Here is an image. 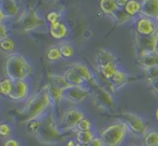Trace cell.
Returning a JSON list of instances; mask_svg holds the SVG:
<instances>
[{
  "label": "cell",
  "mask_w": 158,
  "mask_h": 146,
  "mask_svg": "<svg viewBox=\"0 0 158 146\" xmlns=\"http://www.w3.org/2000/svg\"><path fill=\"white\" fill-rule=\"evenodd\" d=\"M88 146H105V144H104L103 140L98 135V136L96 135Z\"/></svg>",
  "instance_id": "cell-38"
},
{
  "label": "cell",
  "mask_w": 158,
  "mask_h": 146,
  "mask_svg": "<svg viewBox=\"0 0 158 146\" xmlns=\"http://www.w3.org/2000/svg\"><path fill=\"white\" fill-rule=\"evenodd\" d=\"M76 146H88V145H84V144H77Z\"/></svg>",
  "instance_id": "cell-45"
},
{
  "label": "cell",
  "mask_w": 158,
  "mask_h": 146,
  "mask_svg": "<svg viewBox=\"0 0 158 146\" xmlns=\"http://www.w3.org/2000/svg\"><path fill=\"white\" fill-rule=\"evenodd\" d=\"M99 4H100L99 6H100L101 11L104 14H108V15L112 16L119 9L117 2L114 1V0H101Z\"/></svg>",
  "instance_id": "cell-22"
},
{
  "label": "cell",
  "mask_w": 158,
  "mask_h": 146,
  "mask_svg": "<svg viewBox=\"0 0 158 146\" xmlns=\"http://www.w3.org/2000/svg\"><path fill=\"white\" fill-rule=\"evenodd\" d=\"M51 104V98L49 97L46 87H44L27 100L24 110L26 120L31 121L41 117Z\"/></svg>",
  "instance_id": "cell-2"
},
{
  "label": "cell",
  "mask_w": 158,
  "mask_h": 146,
  "mask_svg": "<svg viewBox=\"0 0 158 146\" xmlns=\"http://www.w3.org/2000/svg\"><path fill=\"white\" fill-rule=\"evenodd\" d=\"M158 41V32L152 35H141L135 34V43L138 49V53L143 51H156Z\"/></svg>",
  "instance_id": "cell-7"
},
{
  "label": "cell",
  "mask_w": 158,
  "mask_h": 146,
  "mask_svg": "<svg viewBox=\"0 0 158 146\" xmlns=\"http://www.w3.org/2000/svg\"><path fill=\"white\" fill-rule=\"evenodd\" d=\"M127 78H128V77H127V75L126 73L124 72V71H119V70H118L111 80L113 81L114 86L120 87V86H123L125 83L127 82Z\"/></svg>",
  "instance_id": "cell-30"
},
{
  "label": "cell",
  "mask_w": 158,
  "mask_h": 146,
  "mask_svg": "<svg viewBox=\"0 0 158 146\" xmlns=\"http://www.w3.org/2000/svg\"><path fill=\"white\" fill-rule=\"evenodd\" d=\"M11 134V128L7 124H0V136L8 137Z\"/></svg>",
  "instance_id": "cell-37"
},
{
  "label": "cell",
  "mask_w": 158,
  "mask_h": 146,
  "mask_svg": "<svg viewBox=\"0 0 158 146\" xmlns=\"http://www.w3.org/2000/svg\"><path fill=\"white\" fill-rule=\"evenodd\" d=\"M72 69H73L76 72L78 73V75L85 81L89 83L90 85L98 87L97 80L93 75V73L91 72V71L83 63H75L72 66Z\"/></svg>",
  "instance_id": "cell-14"
},
{
  "label": "cell",
  "mask_w": 158,
  "mask_h": 146,
  "mask_svg": "<svg viewBox=\"0 0 158 146\" xmlns=\"http://www.w3.org/2000/svg\"><path fill=\"white\" fill-rule=\"evenodd\" d=\"M149 83V85L151 87V88L153 89V91L158 95V79H155V80H153V81H150V82H148Z\"/></svg>",
  "instance_id": "cell-41"
},
{
  "label": "cell",
  "mask_w": 158,
  "mask_h": 146,
  "mask_svg": "<svg viewBox=\"0 0 158 146\" xmlns=\"http://www.w3.org/2000/svg\"><path fill=\"white\" fill-rule=\"evenodd\" d=\"M132 146H139V145H132Z\"/></svg>",
  "instance_id": "cell-48"
},
{
  "label": "cell",
  "mask_w": 158,
  "mask_h": 146,
  "mask_svg": "<svg viewBox=\"0 0 158 146\" xmlns=\"http://www.w3.org/2000/svg\"><path fill=\"white\" fill-rule=\"evenodd\" d=\"M29 86L25 80L13 81L12 90L8 97L14 101H21L28 96Z\"/></svg>",
  "instance_id": "cell-12"
},
{
  "label": "cell",
  "mask_w": 158,
  "mask_h": 146,
  "mask_svg": "<svg viewBox=\"0 0 158 146\" xmlns=\"http://www.w3.org/2000/svg\"><path fill=\"white\" fill-rule=\"evenodd\" d=\"M45 87L47 89V92H48V95L51 98L52 103L58 104L61 102V99H63V97H62L63 89H61L59 87L53 85V84H51V83L45 86Z\"/></svg>",
  "instance_id": "cell-19"
},
{
  "label": "cell",
  "mask_w": 158,
  "mask_h": 146,
  "mask_svg": "<svg viewBox=\"0 0 158 146\" xmlns=\"http://www.w3.org/2000/svg\"><path fill=\"white\" fill-rule=\"evenodd\" d=\"M42 123H43V119H41L40 117L34 119V120H31V121H28V124H27L28 133L32 134H36L42 126Z\"/></svg>",
  "instance_id": "cell-29"
},
{
  "label": "cell",
  "mask_w": 158,
  "mask_h": 146,
  "mask_svg": "<svg viewBox=\"0 0 158 146\" xmlns=\"http://www.w3.org/2000/svg\"><path fill=\"white\" fill-rule=\"evenodd\" d=\"M50 34L54 39L61 40V39H63L64 37L67 36L68 28H67L66 24L61 23V22L51 24L50 25Z\"/></svg>",
  "instance_id": "cell-17"
},
{
  "label": "cell",
  "mask_w": 158,
  "mask_h": 146,
  "mask_svg": "<svg viewBox=\"0 0 158 146\" xmlns=\"http://www.w3.org/2000/svg\"><path fill=\"white\" fill-rule=\"evenodd\" d=\"M155 116H156V121L158 122V107L156 110V113H155Z\"/></svg>",
  "instance_id": "cell-44"
},
{
  "label": "cell",
  "mask_w": 158,
  "mask_h": 146,
  "mask_svg": "<svg viewBox=\"0 0 158 146\" xmlns=\"http://www.w3.org/2000/svg\"><path fill=\"white\" fill-rule=\"evenodd\" d=\"M89 96V90L81 86H70L63 90V99L73 103L80 104Z\"/></svg>",
  "instance_id": "cell-6"
},
{
  "label": "cell",
  "mask_w": 158,
  "mask_h": 146,
  "mask_svg": "<svg viewBox=\"0 0 158 146\" xmlns=\"http://www.w3.org/2000/svg\"><path fill=\"white\" fill-rule=\"evenodd\" d=\"M58 47L60 50L61 57L68 59V58H71L74 55V49L71 44H69L67 43H61Z\"/></svg>",
  "instance_id": "cell-28"
},
{
  "label": "cell",
  "mask_w": 158,
  "mask_h": 146,
  "mask_svg": "<svg viewBox=\"0 0 158 146\" xmlns=\"http://www.w3.org/2000/svg\"><path fill=\"white\" fill-rule=\"evenodd\" d=\"M36 134L41 141L48 144L60 143L63 139L62 133L52 114H49L43 119L42 126Z\"/></svg>",
  "instance_id": "cell-4"
},
{
  "label": "cell",
  "mask_w": 158,
  "mask_h": 146,
  "mask_svg": "<svg viewBox=\"0 0 158 146\" xmlns=\"http://www.w3.org/2000/svg\"><path fill=\"white\" fill-rule=\"evenodd\" d=\"M5 18H6V15H5L4 12L2 11V9L0 8V23H2V22L4 21Z\"/></svg>",
  "instance_id": "cell-43"
},
{
  "label": "cell",
  "mask_w": 158,
  "mask_h": 146,
  "mask_svg": "<svg viewBox=\"0 0 158 146\" xmlns=\"http://www.w3.org/2000/svg\"><path fill=\"white\" fill-rule=\"evenodd\" d=\"M61 58L62 57H61L59 47L53 46V47L49 49V51L46 53V59L49 61H57L61 60Z\"/></svg>",
  "instance_id": "cell-31"
},
{
  "label": "cell",
  "mask_w": 158,
  "mask_h": 146,
  "mask_svg": "<svg viewBox=\"0 0 158 146\" xmlns=\"http://www.w3.org/2000/svg\"><path fill=\"white\" fill-rule=\"evenodd\" d=\"M46 19L51 24L60 22V14L58 12H50L46 15Z\"/></svg>",
  "instance_id": "cell-36"
},
{
  "label": "cell",
  "mask_w": 158,
  "mask_h": 146,
  "mask_svg": "<svg viewBox=\"0 0 158 146\" xmlns=\"http://www.w3.org/2000/svg\"><path fill=\"white\" fill-rule=\"evenodd\" d=\"M96 99L97 101L103 107H113L115 106V102L114 99L111 96L109 90H106L105 88L98 86L96 87Z\"/></svg>",
  "instance_id": "cell-15"
},
{
  "label": "cell",
  "mask_w": 158,
  "mask_h": 146,
  "mask_svg": "<svg viewBox=\"0 0 158 146\" xmlns=\"http://www.w3.org/2000/svg\"><path fill=\"white\" fill-rule=\"evenodd\" d=\"M136 34L141 35H152L158 32L156 22L146 16L140 17L136 22Z\"/></svg>",
  "instance_id": "cell-10"
},
{
  "label": "cell",
  "mask_w": 158,
  "mask_h": 146,
  "mask_svg": "<svg viewBox=\"0 0 158 146\" xmlns=\"http://www.w3.org/2000/svg\"><path fill=\"white\" fill-rule=\"evenodd\" d=\"M124 10L129 16H135L141 11V2L135 0H129L127 2Z\"/></svg>",
  "instance_id": "cell-24"
},
{
  "label": "cell",
  "mask_w": 158,
  "mask_h": 146,
  "mask_svg": "<svg viewBox=\"0 0 158 146\" xmlns=\"http://www.w3.org/2000/svg\"><path fill=\"white\" fill-rule=\"evenodd\" d=\"M50 83L59 87L60 88L63 89V90L71 86L67 82V80L65 79L63 75L62 76L61 75H52L50 77Z\"/></svg>",
  "instance_id": "cell-26"
},
{
  "label": "cell",
  "mask_w": 158,
  "mask_h": 146,
  "mask_svg": "<svg viewBox=\"0 0 158 146\" xmlns=\"http://www.w3.org/2000/svg\"><path fill=\"white\" fill-rule=\"evenodd\" d=\"M7 38V30L6 25L3 23H0V41Z\"/></svg>",
  "instance_id": "cell-40"
},
{
  "label": "cell",
  "mask_w": 158,
  "mask_h": 146,
  "mask_svg": "<svg viewBox=\"0 0 158 146\" xmlns=\"http://www.w3.org/2000/svg\"><path fill=\"white\" fill-rule=\"evenodd\" d=\"M0 48L4 51L10 52L15 49V42L11 38H6L2 41H0Z\"/></svg>",
  "instance_id": "cell-32"
},
{
  "label": "cell",
  "mask_w": 158,
  "mask_h": 146,
  "mask_svg": "<svg viewBox=\"0 0 158 146\" xmlns=\"http://www.w3.org/2000/svg\"><path fill=\"white\" fill-rule=\"evenodd\" d=\"M92 128V124L89 119L88 118H83L81 121L79 122V124L76 126L77 131H91Z\"/></svg>",
  "instance_id": "cell-34"
},
{
  "label": "cell",
  "mask_w": 158,
  "mask_h": 146,
  "mask_svg": "<svg viewBox=\"0 0 158 146\" xmlns=\"http://www.w3.org/2000/svg\"><path fill=\"white\" fill-rule=\"evenodd\" d=\"M84 114L81 110L78 108H71L67 110L62 118V125L65 130L76 129L79 122L84 118Z\"/></svg>",
  "instance_id": "cell-9"
},
{
  "label": "cell",
  "mask_w": 158,
  "mask_h": 146,
  "mask_svg": "<svg viewBox=\"0 0 158 146\" xmlns=\"http://www.w3.org/2000/svg\"><path fill=\"white\" fill-rule=\"evenodd\" d=\"M63 76H64L65 79L67 80V82L71 86H81V87H84L85 81L72 68L68 69L65 71Z\"/></svg>",
  "instance_id": "cell-20"
},
{
  "label": "cell",
  "mask_w": 158,
  "mask_h": 146,
  "mask_svg": "<svg viewBox=\"0 0 158 146\" xmlns=\"http://www.w3.org/2000/svg\"><path fill=\"white\" fill-rule=\"evenodd\" d=\"M95 136L96 134L93 131H77L75 141L77 142V144L89 145Z\"/></svg>",
  "instance_id": "cell-21"
},
{
  "label": "cell",
  "mask_w": 158,
  "mask_h": 146,
  "mask_svg": "<svg viewBox=\"0 0 158 146\" xmlns=\"http://www.w3.org/2000/svg\"><path fill=\"white\" fill-rule=\"evenodd\" d=\"M31 65L20 53L13 52L7 55L5 61V72L6 78L13 81L25 80L31 74Z\"/></svg>",
  "instance_id": "cell-1"
},
{
  "label": "cell",
  "mask_w": 158,
  "mask_h": 146,
  "mask_svg": "<svg viewBox=\"0 0 158 146\" xmlns=\"http://www.w3.org/2000/svg\"><path fill=\"white\" fill-rule=\"evenodd\" d=\"M140 14L155 21L158 19V0H145L141 2Z\"/></svg>",
  "instance_id": "cell-13"
},
{
  "label": "cell",
  "mask_w": 158,
  "mask_h": 146,
  "mask_svg": "<svg viewBox=\"0 0 158 146\" xmlns=\"http://www.w3.org/2000/svg\"><path fill=\"white\" fill-rule=\"evenodd\" d=\"M143 146H158V130L147 131L142 139Z\"/></svg>",
  "instance_id": "cell-23"
},
{
  "label": "cell",
  "mask_w": 158,
  "mask_h": 146,
  "mask_svg": "<svg viewBox=\"0 0 158 146\" xmlns=\"http://www.w3.org/2000/svg\"><path fill=\"white\" fill-rule=\"evenodd\" d=\"M98 70L102 74V76L108 80L112 79L115 74L118 71L116 61H108L106 63L100 64L98 65Z\"/></svg>",
  "instance_id": "cell-16"
},
{
  "label": "cell",
  "mask_w": 158,
  "mask_h": 146,
  "mask_svg": "<svg viewBox=\"0 0 158 146\" xmlns=\"http://www.w3.org/2000/svg\"><path fill=\"white\" fill-rule=\"evenodd\" d=\"M156 24H157V27H158V19L156 21Z\"/></svg>",
  "instance_id": "cell-47"
},
{
  "label": "cell",
  "mask_w": 158,
  "mask_h": 146,
  "mask_svg": "<svg viewBox=\"0 0 158 146\" xmlns=\"http://www.w3.org/2000/svg\"><path fill=\"white\" fill-rule=\"evenodd\" d=\"M112 16H113L118 23H120V24L128 21V20L131 18V16H129L127 13L125 12L124 8H123V9H120V8H119L117 12L112 15Z\"/></svg>",
  "instance_id": "cell-33"
},
{
  "label": "cell",
  "mask_w": 158,
  "mask_h": 146,
  "mask_svg": "<svg viewBox=\"0 0 158 146\" xmlns=\"http://www.w3.org/2000/svg\"><path fill=\"white\" fill-rule=\"evenodd\" d=\"M122 122H124L128 129V132L135 136L143 137L148 131L146 122L142 117L134 113L126 112L122 114Z\"/></svg>",
  "instance_id": "cell-5"
},
{
  "label": "cell",
  "mask_w": 158,
  "mask_h": 146,
  "mask_svg": "<svg viewBox=\"0 0 158 146\" xmlns=\"http://www.w3.org/2000/svg\"><path fill=\"white\" fill-rule=\"evenodd\" d=\"M108 61H116L114 54H112L110 51L100 49L98 51V64H103Z\"/></svg>",
  "instance_id": "cell-25"
},
{
  "label": "cell",
  "mask_w": 158,
  "mask_h": 146,
  "mask_svg": "<svg viewBox=\"0 0 158 146\" xmlns=\"http://www.w3.org/2000/svg\"><path fill=\"white\" fill-rule=\"evenodd\" d=\"M13 87V80L9 78H6L0 80V95L9 96Z\"/></svg>",
  "instance_id": "cell-27"
},
{
  "label": "cell",
  "mask_w": 158,
  "mask_h": 146,
  "mask_svg": "<svg viewBox=\"0 0 158 146\" xmlns=\"http://www.w3.org/2000/svg\"><path fill=\"white\" fill-rule=\"evenodd\" d=\"M76 145H77V142H76L75 140H73V139L69 140V141L67 142V144H66V146H76Z\"/></svg>",
  "instance_id": "cell-42"
},
{
  "label": "cell",
  "mask_w": 158,
  "mask_h": 146,
  "mask_svg": "<svg viewBox=\"0 0 158 146\" xmlns=\"http://www.w3.org/2000/svg\"><path fill=\"white\" fill-rule=\"evenodd\" d=\"M145 71H146V79H147L148 82L153 81V80L158 79V67H154V68L148 69Z\"/></svg>",
  "instance_id": "cell-35"
},
{
  "label": "cell",
  "mask_w": 158,
  "mask_h": 146,
  "mask_svg": "<svg viewBox=\"0 0 158 146\" xmlns=\"http://www.w3.org/2000/svg\"><path fill=\"white\" fill-rule=\"evenodd\" d=\"M137 63L144 71L154 67H158V52L156 51H154L138 53Z\"/></svg>",
  "instance_id": "cell-11"
},
{
  "label": "cell",
  "mask_w": 158,
  "mask_h": 146,
  "mask_svg": "<svg viewBox=\"0 0 158 146\" xmlns=\"http://www.w3.org/2000/svg\"><path fill=\"white\" fill-rule=\"evenodd\" d=\"M0 8L4 12L6 17L9 16L12 17L17 14L19 11V6L16 1L14 0H7V1H0Z\"/></svg>",
  "instance_id": "cell-18"
},
{
  "label": "cell",
  "mask_w": 158,
  "mask_h": 146,
  "mask_svg": "<svg viewBox=\"0 0 158 146\" xmlns=\"http://www.w3.org/2000/svg\"><path fill=\"white\" fill-rule=\"evenodd\" d=\"M156 51L158 52V41H157V44H156Z\"/></svg>",
  "instance_id": "cell-46"
},
{
  "label": "cell",
  "mask_w": 158,
  "mask_h": 146,
  "mask_svg": "<svg viewBox=\"0 0 158 146\" xmlns=\"http://www.w3.org/2000/svg\"><path fill=\"white\" fill-rule=\"evenodd\" d=\"M128 133L126 124L119 121L108 125L99 133L98 136L103 140L105 146H121Z\"/></svg>",
  "instance_id": "cell-3"
},
{
  "label": "cell",
  "mask_w": 158,
  "mask_h": 146,
  "mask_svg": "<svg viewBox=\"0 0 158 146\" xmlns=\"http://www.w3.org/2000/svg\"><path fill=\"white\" fill-rule=\"evenodd\" d=\"M4 146H20V143L18 140L14 139V138H9L6 139L4 143Z\"/></svg>",
  "instance_id": "cell-39"
},
{
  "label": "cell",
  "mask_w": 158,
  "mask_h": 146,
  "mask_svg": "<svg viewBox=\"0 0 158 146\" xmlns=\"http://www.w3.org/2000/svg\"><path fill=\"white\" fill-rule=\"evenodd\" d=\"M19 23L25 31H29L44 24V20L38 15L36 11L28 10L22 15Z\"/></svg>",
  "instance_id": "cell-8"
}]
</instances>
